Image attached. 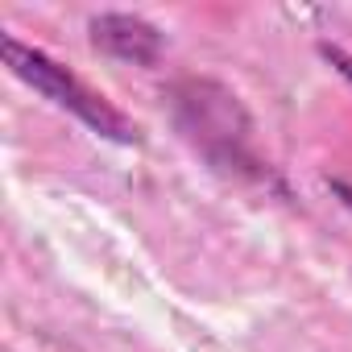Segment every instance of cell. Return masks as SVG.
<instances>
[{"instance_id":"cell-5","label":"cell","mask_w":352,"mask_h":352,"mask_svg":"<svg viewBox=\"0 0 352 352\" xmlns=\"http://www.w3.org/2000/svg\"><path fill=\"white\" fill-rule=\"evenodd\" d=\"M327 187H331V195H336V199H340V204L352 212V183H344V179H331Z\"/></svg>"},{"instance_id":"cell-4","label":"cell","mask_w":352,"mask_h":352,"mask_svg":"<svg viewBox=\"0 0 352 352\" xmlns=\"http://www.w3.org/2000/svg\"><path fill=\"white\" fill-rule=\"evenodd\" d=\"M319 58H323V63H327V67L352 87V54H348L344 46H336V42H319Z\"/></svg>"},{"instance_id":"cell-1","label":"cell","mask_w":352,"mask_h":352,"mask_svg":"<svg viewBox=\"0 0 352 352\" xmlns=\"http://www.w3.org/2000/svg\"><path fill=\"white\" fill-rule=\"evenodd\" d=\"M170 108H174L179 133L216 170L236 174V179H253V183H274L270 162L257 153L253 116L232 87H224L220 79L187 75L170 87Z\"/></svg>"},{"instance_id":"cell-3","label":"cell","mask_w":352,"mask_h":352,"mask_svg":"<svg viewBox=\"0 0 352 352\" xmlns=\"http://www.w3.org/2000/svg\"><path fill=\"white\" fill-rule=\"evenodd\" d=\"M87 34L100 54L133 63V67H153L166 54V34L141 13H116V9L96 13L87 21Z\"/></svg>"},{"instance_id":"cell-2","label":"cell","mask_w":352,"mask_h":352,"mask_svg":"<svg viewBox=\"0 0 352 352\" xmlns=\"http://www.w3.org/2000/svg\"><path fill=\"white\" fill-rule=\"evenodd\" d=\"M0 50H5V67H9L21 83H30L34 91H42L46 100H54L63 112H71V116H75L79 124H87L96 137H108V141H116V145H141V129H137L108 96H100L96 87H87L71 67H63L58 58H50L46 50L21 42V38H13V34L0 42Z\"/></svg>"}]
</instances>
